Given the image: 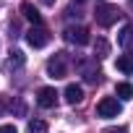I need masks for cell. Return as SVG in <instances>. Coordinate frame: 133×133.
Segmentation results:
<instances>
[{"instance_id":"obj_1","label":"cell","mask_w":133,"mask_h":133,"mask_svg":"<svg viewBox=\"0 0 133 133\" xmlns=\"http://www.w3.org/2000/svg\"><path fill=\"white\" fill-rule=\"evenodd\" d=\"M123 13H120V8L117 5H110V3H102V5H97V11H94V18H97V24L99 26H112L117 18H120Z\"/></svg>"},{"instance_id":"obj_2","label":"cell","mask_w":133,"mask_h":133,"mask_svg":"<svg viewBox=\"0 0 133 133\" xmlns=\"http://www.w3.org/2000/svg\"><path fill=\"white\" fill-rule=\"evenodd\" d=\"M65 73H68V57H65V52H55V55L47 60V76L63 78Z\"/></svg>"},{"instance_id":"obj_3","label":"cell","mask_w":133,"mask_h":133,"mask_svg":"<svg viewBox=\"0 0 133 133\" xmlns=\"http://www.w3.org/2000/svg\"><path fill=\"white\" fill-rule=\"evenodd\" d=\"M123 112V104L115 99V97H104V99H99V104H97V115L99 117H117Z\"/></svg>"},{"instance_id":"obj_4","label":"cell","mask_w":133,"mask_h":133,"mask_svg":"<svg viewBox=\"0 0 133 133\" xmlns=\"http://www.w3.org/2000/svg\"><path fill=\"white\" fill-rule=\"evenodd\" d=\"M78 71H81L84 81H89V84H99L102 81V71H99V65H97V57L94 60H81L78 63Z\"/></svg>"},{"instance_id":"obj_5","label":"cell","mask_w":133,"mask_h":133,"mask_svg":"<svg viewBox=\"0 0 133 133\" xmlns=\"http://www.w3.org/2000/svg\"><path fill=\"white\" fill-rule=\"evenodd\" d=\"M63 39L68 42V44H78V47H84V44H89V31H86L84 26H65Z\"/></svg>"},{"instance_id":"obj_6","label":"cell","mask_w":133,"mask_h":133,"mask_svg":"<svg viewBox=\"0 0 133 133\" xmlns=\"http://www.w3.org/2000/svg\"><path fill=\"white\" fill-rule=\"evenodd\" d=\"M26 42L39 50V47H44V44L50 42V31H47L44 26H31V29L26 31Z\"/></svg>"},{"instance_id":"obj_7","label":"cell","mask_w":133,"mask_h":133,"mask_svg":"<svg viewBox=\"0 0 133 133\" xmlns=\"http://www.w3.org/2000/svg\"><path fill=\"white\" fill-rule=\"evenodd\" d=\"M37 104L44 107V110L55 107V104H57V91H55L52 86H42V89L37 91Z\"/></svg>"},{"instance_id":"obj_8","label":"cell","mask_w":133,"mask_h":133,"mask_svg":"<svg viewBox=\"0 0 133 133\" xmlns=\"http://www.w3.org/2000/svg\"><path fill=\"white\" fill-rule=\"evenodd\" d=\"M117 42H120V47L128 52V55H133V24H128L123 31H120V37H117Z\"/></svg>"},{"instance_id":"obj_9","label":"cell","mask_w":133,"mask_h":133,"mask_svg":"<svg viewBox=\"0 0 133 133\" xmlns=\"http://www.w3.org/2000/svg\"><path fill=\"white\" fill-rule=\"evenodd\" d=\"M63 94H65V102H68V104H78V102L84 99V89L76 86V84H68Z\"/></svg>"},{"instance_id":"obj_10","label":"cell","mask_w":133,"mask_h":133,"mask_svg":"<svg viewBox=\"0 0 133 133\" xmlns=\"http://www.w3.org/2000/svg\"><path fill=\"white\" fill-rule=\"evenodd\" d=\"M21 13H24V18H29L34 26H39V21H42V16H39V11L31 5V3H24L21 5Z\"/></svg>"},{"instance_id":"obj_11","label":"cell","mask_w":133,"mask_h":133,"mask_svg":"<svg viewBox=\"0 0 133 133\" xmlns=\"http://www.w3.org/2000/svg\"><path fill=\"white\" fill-rule=\"evenodd\" d=\"M115 65H117V71H123V73L130 76V73H133V55H120Z\"/></svg>"},{"instance_id":"obj_12","label":"cell","mask_w":133,"mask_h":133,"mask_svg":"<svg viewBox=\"0 0 133 133\" xmlns=\"http://www.w3.org/2000/svg\"><path fill=\"white\" fill-rule=\"evenodd\" d=\"M26 133H47V123H44L42 117H34V120H29Z\"/></svg>"},{"instance_id":"obj_13","label":"cell","mask_w":133,"mask_h":133,"mask_svg":"<svg viewBox=\"0 0 133 133\" xmlns=\"http://www.w3.org/2000/svg\"><path fill=\"white\" fill-rule=\"evenodd\" d=\"M94 55H97V57H107V55H110V44H107V39L99 37V39L94 42Z\"/></svg>"},{"instance_id":"obj_14","label":"cell","mask_w":133,"mask_h":133,"mask_svg":"<svg viewBox=\"0 0 133 133\" xmlns=\"http://www.w3.org/2000/svg\"><path fill=\"white\" fill-rule=\"evenodd\" d=\"M115 94H117L120 99H133V86L123 81V84H117V86H115Z\"/></svg>"},{"instance_id":"obj_15","label":"cell","mask_w":133,"mask_h":133,"mask_svg":"<svg viewBox=\"0 0 133 133\" xmlns=\"http://www.w3.org/2000/svg\"><path fill=\"white\" fill-rule=\"evenodd\" d=\"M8 65H11V68H21V65H24V52H21V50H13Z\"/></svg>"},{"instance_id":"obj_16","label":"cell","mask_w":133,"mask_h":133,"mask_svg":"<svg viewBox=\"0 0 133 133\" xmlns=\"http://www.w3.org/2000/svg\"><path fill=\"white\" fill-rule=\"evenodd\" d=\"M11 110H13L16 115H24V112H26V107H24V102H16V104H11Z\"/></svg>"},{"instance_id":"obj_17","label":"cell","mask_w":133,"mask_h":133,"mask_svg":"<svg viewBox=\"0 0 133 133\" xmlns=\"http://www.w3.org/2000/svg\"><path fill=\"white\" fill-rule=\"evenodd\" d=\"M102 133H128V128H123V125H115V128H104Z\"/></svg>"},{"instance_id":"obj_18","label":"cell","mask_w":133,"mask_h":133,"mask_svg":"<svg viewBox=\"0 0 133 133\" xmlns=\"http://www.w3.org/2000/svg\"><path fill=\"white\" fill-rule=\"evenodd\" d=\"M0 133H18L16 125H0Z\"/></svg>"},{"instance_id":"obj_19","label":"cell","mask_w":133,"mask_h":133,"mask_svg":"<svg viewBox=\"0 0 133 133\" xmlns=\"http://www.w3.org/2000/svg\"><path fill=\"white\" fill-rule=\"evenodd\" d=\"M42 3H44V5H55V0H42Z\"/></svg>"},{"instance_id":"obj_20","label":"cell","mask_w":133,"mask_h":133,"mask_svg":"<svg viewBox=\"0 0 133 133\" xmlns=\"http://www.w3.org/2000/svg\"><path fill=\"white\" fill-rule=\"evenodd\" d=\"M3 110H5V102H3V99H0V112H3Z\"/></svg>"},{"instance_id":"obj_21","label":"cell","mask_w":133,"mask_h":133,"mask_svg":"<svg viewBox=\"0 0 133 133\" xmlns=\"http://www.w3.org/2000/svg\"><path fill=\"white\" fill-rule=\"evenodd\" d=\"M76 3H84V0H76Z\"/></svg>"},{"instance_id":"obj_22","label":"cell","mask_w":133,"mask_h":133,"mask_svg":"<svg viewBox=\"0 0 133 133\" xmlns=\"http://www.w3.org/2000/svg\"><path fill=\"white\" fill-rule=\"evenodd\" d=\"M130 5H133V0H130Z\"/></svg>"}]
</instances>
